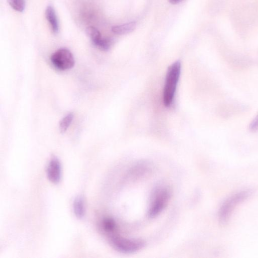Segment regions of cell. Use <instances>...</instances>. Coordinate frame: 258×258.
Returning <instances> with one entry per match:
<instances>
[{
  "instance_id": "30bf717a",
  "label": "cell",
  "mask_w": 258,
  "mask_h": 258,
  "mask_svg": "<svg viewBox=\"0 0 258 258\" xmlns=\"http://www.w3.org/2000/svg\"><path fill=\"white\" fill-rule=\"evenodd\" d=\"M102 228L106 233L111 235L117 232V225L112 218H106L102 222Z\"/></svg>"
},
{
  "instance_id": "8fae6325",
  "label": "cell",
  "mask_w": 258,
  "mask_h": 258,
  "mask_svg": "<svg viewBox=\"0 0 258 258\" xmlns=\"http://www.w3.org/2000/svg\"><path fill=\"white\" fill-rule=\"evenodd\" d=\"M97 47L102 50H108L112 45V40L110 38H102L93 43Z\"/></svg>"
},
{
  "instance_id": "7c38bea8",
  "label": "cell",
  "mask_w": 258,
  "mask_h": 258,
  "mask_svg": "<svg viewBox=\"0 0 258 258\" xmlns=\"http://www.w3.org/2000/svg\"><path fill=\"white\" fill-rule=\"evenodd\" d=\"M73 118V114L70 113L62 119L59 125L60 131L62 133H64L66 132L71 124Z\"/></svg>"
},
{
  "instance_id": "8992f818",
  "label": "cell",
  "mask_w": 258,
  "mask_h": 258,
  "mask_svg": "<svg viewBox=\"0 0 258 258\" xmlns=\"http://www.w3.org/2000/svg\"><path fill=\"white\" fill-rule=\"evenodd\" d=\"M48 180L54 184L60 183L62 177V166L60 160L56 157L51 158L46 169Z\"/></svg>"
},
{
  "instance_id": "9a60e30c",
  "label": "cell",
  "mask_w": 258,
  "mask_h": 258,
  "mask_svg": "<svg viewBox=\"0 0 258 258\" xmlns=\"http://www.w3.org/2000/svg\"><path fill=\"white\" fill-rule=\"evenodd\" d=\"M251 130L254 131L258 129V115L254 119L250 126Z\"/></svg>"
},
{
  "instance_id": "7a4b0ae2",
  "label": "cell",
  "mask_w": 258,
  "mask_h": 258,
  "mask_svg": "<svg viewBox=\"0 0 258 258\" xmlns=\"http://www.w3.org/2000/svg\"><path fill=\"white\" fill-rule=\"evenodd\" d=\"M181 72V64L177 61L168 68L163 93V101L166 107H170L174 99Z\"/></svg>"
},
{
  "instance_id": "6da1fadb",
  "label": "cell",
  "mask_w": 258,
  "mask_h": 258,
  "mask_svg": "<svg viewBox=\"0 0 258 258\" xmlns=\"http://www.w3.org/2000/svg\"><path fill=\"white\" fill-rule=\"evenodd\" d=\"M171 197V191L166 185H159L152 191L147 212L148 217H158L166 208Z\"/></svg>"
},
{
  "instance_id": "277c9868",
  "label": "cell",
  "mask_w": 258,
  "mask_h": 258,
  "mask_svg": "<svg viewBox=\"0 0 258 258\" xmlns=\"http://www.w3.org/2000/svg\"><path fill=\"white\" fill-rule=\"evenodd\" d=\"M252 193L250 190L241 191L231 196L225 202L219 213L220 223L222 225H226L237 205L248 198Z\"/></svg>"
},
{
  "instance_id": "5bb4252c",
  "label": "cell",
  "mask_w": 258,
  "mask_h": 258,
  "mask_svg": "<svg viewBox=\"0 0 258 258\" xmlns=\"http://www.w3.org/2000/svg\"><path fill=\"white\" fill-rule=\"evenodd\" d=\"M86 33L93 43L101 37L100 32L93 26H89L87 28Z\"/></svg>"
},
{
  "instance_id": "ba28073f",
  "label": "cell",
  "mask_w": 258,
  "mask_h": 258,
  "mask_svg": "<svg viewBox=\"0 0 258 258\" xmlns=\"http://www.w3.org/2000/svg\"><path fill=\"white\" fill-rule=\"evenodd\" d=\"M73 211L75 216L79 219H83L85 215V207L83 197L77 196L73 203Z\"/></svg>"
},
{
  "instance_id": "2e32d148",
  "label": "cell",
  "mask_w": 258,
  "mask_h": 258,
  "mask_svg": "<svg viewBox=\"0 0 258 258\" xmlns=\"http://www.w3.org/2000/svg\"><path fill=\"white\" fill-rule=\"evenodd\" d=\"M183 1V0H169L170 2L172 4H177Z\"/></svg>"
},
{
  "instance_id": "4fadbf2b",
  "label": "cell",
  "mask_w": 258,
  "mask_h": 258,
  "mask_svg": "<svg viewBox=\"0 0 258 258\" xmlns=\"http://www.w3.org/2000/svg\"><path fill=\"white\" fill-rule=\"evenodd\" d=\"M10 6L15 10L22 12L25 8V0H8Z\"/></svg>"
},
{
  "instance_id": "52a82bcc",
  "label": "cell",
  "mask_w": 258,
  "mask_h": 258,
  "mask_svg": "<svg viewBox=\"0 0 258 258\" xmlns=\"http://www.w3.org/2000/svg\"><path fill=\"white\" fill-rule=\"evenodd\" d=\"M45 17L51 30L55 33H57L59 30V22L56 11L53 7H47L45 10Z\"/></svg>"
},
{
  "instance_id": "9c48e42d",
  "label": "cell",
  "mask_w": 258,
  "mask_h": 258,
  "mask_svg": "<svg viewBox=\"0 0 258 258\" xmlns=\"http://www.w3.org/2000/svg\"><path fill=\"white\" fill-rule=\"evenodd\" d=\"M136 26V23L133 21L120 25L113 26L112 31L118 35H124L133 31Z\"/></svg>"
},
{
  "instance_id": "3957f363",
  "label": "cell",
  "mask_w": 258,
  "mask_h": 258,
  "mask_svg": "<svg viewBox=\"0 0 258 258\" xmlns=\"http://www.w3.org/2000/svg\"><path fill=\"white\" fill-rule=\"evenodd\" d=\"M111 245L117 251L124 254H131L142 249L145 245L141 239L124 238L117 232L110 235Z\"/></svg>"
},
{
  "instance_id": "5b68a950",
  "label": "cell",
  "mask_w": 258,
  "mask_h": 258,
  "mask_svg": "<svg viewBox=\"0 0 258 258\" xmlns=\"http://www.w3.org/2000/svg\"><path fill=\"white\" fill-rule=\"evenodd\" d=\"M50 60L58 69L66 71L72 68L75 65V59L71 51L65 48L57 50L51 56Z\"/></svg>"
}]
</instances>
